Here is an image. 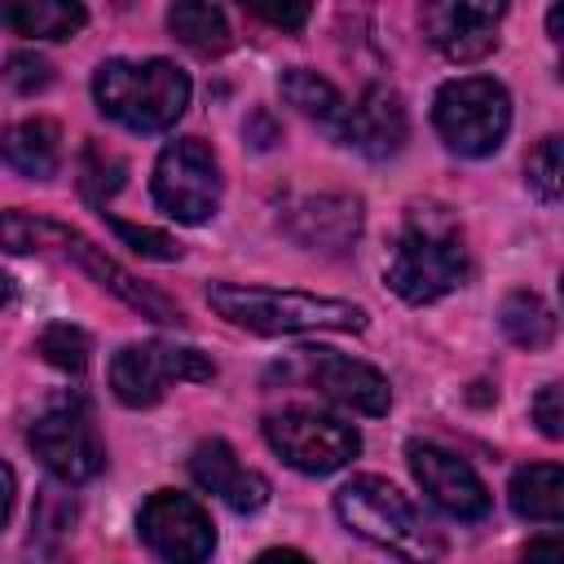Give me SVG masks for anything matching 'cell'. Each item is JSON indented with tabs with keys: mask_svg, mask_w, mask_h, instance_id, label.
I'll use <instances>...</instances> for the list:
<instances>
[{
	"mask_svg": "<svg viewBox=\"0 0 564 564\" xmlns=\"http://www.w3.org/2000/svg\"><path fill=\"white\" fill-rule=\"evenodd\" d=\"M0 247L4 251H13V256H31V251H57V256H66V260H75L84 273H93L106 291H115L128 308H137L141 317H150V322H185L181 317V308L163 295V291H154V286H145V282H137L123 264H115L101 247H93L79 229H70V225H62V220H53V216H31V212H0Z\"/></svg>",
	"mask_w": 564,
	"mask_h": 564,
	"instance_id": "cell-1",
	"label": "cell"
},
{
	"mask_svg": "<svg viewBox=\"0 0 564 564\" xmlns=\"http://www.w3.org/2000/svg\"><path fill=\"white\" fill-rule=\"evenodd\" d=\"M467 273H471V260H467L458 225L436 207H414L397 234L383 282L405 304H432V300L458 291L467 282Z\"/></svg>",
	"mask_w": 564,
	"mask_h": 564,
	"instance_id": "cell-2",
	"label": "cell"
},
{
	"mask_svg": "<svg viewBox=\"0 0 564 564\" xmlns=\"http://www.w3.org/2000/svg\"><path fill=\"white\" fill-rule=\"evenodd\" d=\"M207 304L256 335H304V330H366V308L335 295H308V291H273V286H238V282H212Z\"/></svg>",
	"mask_w": 564,
	"mask_h": 564,
	"instance_id": "cell-3",
	"label": "cell"
},
{
	"mask_svg": "<svg viewBox=\"0 0 564 564\" xmlns=\"http://www.w3.org/2000/svg\"><path fill=\"white\" fill-rule=\"evenodd\" d=\"M335 516L344 520V529H352L370 546L397 555L401 564H436L441 560V533L383 476H352L348 485H339Z\"/></svg>",
	"mask_w": 564,
	"mask_h": 564,
	"instance_id": "cell-4",
	"label": "cell"
},
{
	"mask_svg": "<svg viewBox=\"0 0 564 564\" xmlns=\"http://www.w3.org/2000/svg\"><path fill=\"white\" fill-rule=\"evenodd\" d=\"M93 97L106 119L132 132H163L189 106V75L167 57H150V62L110 57L93 75Z\"/></svg>",
	"mask_w": 564,
	"mask_h": 564,
	"instance_id": "cell-5",
	"label": "cell"
},
{
	"mask_svg": "<svg viewBox=\"0 0 564 564\" xmlns=\"http://www.w3.org/2000/svg\"><path fill=\"white\" fill-rule=\"evenodd\" d=\"M432 123L441 141L463 159L494 154L511 132V97L489 75H458L436 88Z\"/></svg>",
	"mask_w": 564,
	"mask_h": 564,
	"instance_id": "cell-6",
	"label": "cell"
},
{
	"mask_svg": "<svg viewBox=\"0 0 564 564\" xmlns=\"http://www.w3.org/2000/svg\"><path fill=\"white\" fill-rule=\"evenodd\" d=\"M26 445L66 485H84V480H93L106 467V445L97 436V423L88 414V401L84 397H70V392L57 397V401H48L35 414V423L26 432Z\"/></svg>",
	"mask_w": 564,
	"mask_h": 564,
	"instance_id": "cell-7",
	"label": "cell"
},
{
	"mask_svg": "<svg viewBox=\"0 0 564 564\" xmlns=\"http://www.w3.org/2000/svg\"><path fill=\"white\" fill-rule=\"evenodd\" d=\"M264 441L286 467H295L304 476H330V471L348 467L361 449V436H357L352 423H344L335 414H322V410H304V405L269 414L264 419Z\"/></svg>",
	"mask_w": 564,
	"mask_h": 564,
	"instance_id": "cell-8",
	"label": "cell"
},
{
	"mask_svg": "<svg viewBox=\"0 0 564 564\" xmlns=\"http://www.w3.org/2000/svg\"><path fill=\"white\" fill-rule=\"evenodd\" d=\"M150 189H154V203L172 220L203 225L220 207V163H216V154L198 137L167 141L159 150V159H154Z\"/></svg>",
	"mask_w": 564,
	"mask_h": 564,
	"instance_id": "cell-9",
	"label": "cell"
},
{
	"mask_svg": "<svg viewBox=\"0 0 564 564\" xmlns=\"http://www.w3.org/2000/svg\"><path fill=\"white\" fill-rule=\"evenodd\" d=\"M212 375H216V366L198 348H181V344H163V339L123 344L110 357V392L132 410L154 405L167 392V383H203Z\"/></svg>",
	"mask_w": 564,
	"mask_h": 564,
	"instance_id": "cell-10",
	"label": "cell"
},
{
	"mask_svg": "<svg viewBox=\"0 0 564 564\" xmlns=\"http://www.w3.org/2000/svg\"><path fill=\"white\" fill-rule=\"evenodd\" d=\"M137 529H141V542L163 564H207L216 551V529L207 511L189 494H176V489H154L141 502Z\"/></svg>",
	"mask_w": 564,
	"mask_h": 564,
	"instance_id": "cell-11",
	"label": "cell"
},
{
	"mask_svg": "<svg viewBox=\"0 0 564 564\" xmlns=\"http://www.w3.org/2000/svg\"><path fill=\"white\" fill-rule=\"evenodd\" d=\"M405 458H410V471H414L419 489L445 516H454V520H480V516H489V489L471 471V463H463L458 454H449L441 445H427V441H410L405 445Z\"/></svg>",
	"mask_w": 564,
	"mask_h": 564,
	"instance_id": "cell-12",
	"label": "cell"
},
{
	"mask_svg": "<svg viewBox=\"0 0 564 564\" xmlns=\"http://www.w3.org/2000/svg\"><path fill=\"white\" fill-rule=\"evenodd\" d=\"M300 366H304V379L322 397H330V401H339L357 414L375 419V414H388V405H392L388 379L375 366H366V361H357L339 348H300Z\"/></svg>",
	"mask_w": 564,
	"mask_h": 564,
	"instance_id": "cell-13",
	"label": "cell"
},
{
	"mask_svg": "<svg viewBox=\"0 0 564 564\" xmlns=\"http://www.w3.org/2000/svg\"><path fill=\"white\" fill-rule=\"evenodd\" d=\"M502 4H471V0H441L423 4V31L449 62H480L498 44Z\"/></svg>",
	"mask_w": 564,
	"mask_h": 564,
	"instance_id": "cell-14",
	"label": "cell"
},
{
	"mask_svg": "<svg viewBox=\"0 0 564 564\" xmlns=\"http://www.w3.org/2000/svg\"><path fill=\"white\" fill-rule=\"evenodd\" d=\"M286 234L326 256H348L361 238V198L352 194H308L286 207Z\"/></svg>",
	"mask_w": 564,
	"mask_h": 564,
	"instance_id": "cell-15",
	"label": "cell"
},
{
	"mask_svg": "<svg viewBox=\"0 0 564 564\" xmlns=\"http://www.w3.org/2000/svg\"><path fill=\"white\" fill-rule=\"evenodd\" d=\"M410 137V119H405V106L401 97L388 88V84H370L344 115V128H339V141L361 150L366 159H388L405 145Z\"/></svg>",
	"mask_w": 564,
	"mask_h": 564,
	"instance_id": "cell-16",
	"label": "cell"
},
{
	"mask_svg": "<svg viewBox=\"0 0 564 564\" xmlns=\"http://www.w3.org/2000/svg\"><path fill=\"white\" fill-rule=\"evenodd\" d=\"M189 476H194L198 489L216 494L225 507H234V511H242V516H247V511H260V507L269 502V480H264L260 471L242 467L238 454H234V445L220 441V436L194 445V454H189Z\"/></svg>",
	"mask_w": 564,
	"mask_h": 564,
	"instance_id": "cell-17",
	"label": "cell"
},
{
	"mask_svg": "<svg viewBox=\"0 0 564 564\" xmlns=\"http://www.w3.org/2000/svg\"><path fill=\"white\" fill-rule=\"evenodd\" d=\"M0 163L26 181H48L62 167V132L53 119H18L0 132Z\"/></svg>",
	"mask_w": 564,
	"mask_h": 564,
	"instance_id": "cell-18",
	"label": "cell"
},
{
	"mask_svg": "<svg viewBox=\"0 0 564 564\" xmlns=\"http://www.w3.org/2000/svg\"><path fill=\"white\" fill-rule=\"evenodd\" d=\"M511 511L520 520L538 524H560L564 520V467L560 463H529L511 476L507 485Z\"/></svg>",
	"mask_w": 564,
	"mask_h": 564,
	"instance_id": "cell-19",
	"label": "cell"
},
{
	"mask_svg": "<svg viewBox=\"0 0 564 564\" xmlns=\"http://www.w3.org/2000/svg\"><path fill=\"white\" fill-rule=\"evenodd\" d=\"M0 22L31 40H70L75 31H84L88 13L84 4H66V0H9L0 4Z\"/></svg>",
	"mask_w": 564,
	"mask_h": 564,
	"instance_id": "cell-20",
	"label": "cell"
},
{
	"mask_svg": "<svg viewBox=\"0 0 564 564\" xmlns=\"http://www.w3.org/2000/svg\"><path fill=\"white\" fill-rule=\"evenodd\" d=\"M278 88H282V97H286L300 115L317 119L322 128H330V132L339 137L348 106H344V97L335 93V84H330L326 75H317V70H308V66H291V70H282Z\"/></svg>",
	"mask_w": 564,
	"mask_h": 564,
	"instance_id": "cell-21",
	"label": "cell"
},
{
	"mask_svg": "<svg viewBox=\"0 0 564 564\" xmlns=\"http://www.w3.org/2000/svg\"><path fill=\"white\" fill-rule=\"evenodd\" d=\"M498 326L516 348H529V352L555 339V313L538 291H511L498 308Z\"/></svg>",
	"mask_w": 564,
	"mask_h": 564,
	"instance_id": "cell-22",
	"label": "cell"
},
{
	"mask_svg": "<svg viewBox=\"0 0 564 564\" xmlns=\"http://www.w3.org/2000/svg\"><path fill=\"white\" fill-rule=\"evenodd\" d=\"M167 26H172V35L185 48H194L203 57H216V53H225L234 44L229 22H225V9H216V4H198V0L172 4L167 9Z\"/></svg>",
	"mask_w": 564,
	"mask_h": 564,
	"instance_id": "cell-23",
	"label": "cell"
},
{
	"mask_svg": "<svg viewBox=\"0 0 564 564\" xmlns=\"http://www.w3.org/2000/svg\"><path fill=\"white\" fill-rule=\"evenodd\" d=\"M40 352H44V361H53L57 370H66V375H79L84 366H88V335L79 330V326H70V322H53V326H44V335H40Z\"/></svg>",
	"mask_w": 564,
	"mask_h": 564,
	"instance_id": "cell-24",
	"label": "cell"
},
{
	"mask_svg": "<svg viewBox=\"0 0 564 564\" xmlns=\"http://www.w3.org/2000/svg\"><path fill=\"white\" fill-rule=\"evenodd\" d=\"M524 181L542 203H555L564 189V163H560V137H542L538 150L524 163Z\"/></svg>",
	"mask_w": 564,
	"mask_h": 564,
	"instance_id": "cell-25",
	"label": "cell"
},
{
	"mask_svg": "<svg viewBox=\"0 0 564 564\" xmlns=\"http://www.w3.org/2000/svg\"><path fill=\"white\" fill-rule=\"evenodd\" d=\"M123 185V159L115 150H101V145H88L84 150V194L93 207H106V198Z\"/></svg>",
	"mask_w": 564,
	"mask_h": 564,
	"instance_id": "cell-26",
	"label": "cell"
},
{
	"mask_svg": "<svg viewBox=\"0 0 564 564\" xmlns=\"http://www.w3.org/2000/svg\"><path fill=\"white\" fill-rule=\"evenodd\" d=\"M101 216L110 220V229H115L137 256H145V260H181V242H176V238H167V234H159V229H141V225L115 220L110 212H101Z\"/></svg>",
	"mask_w": 564,
	"mask_h": 564,
	"instance_id": "cell-27",
	"label": "cell"
},
{
	"mask_svg": "<svg viewBox=\"0 0 564 564\" xmlns=\"http://www.w3.org/2000/svg\"><path fill=\"white\" fill-rule=\"evenodd\" d=\"M4 79H9L18 93H40V88L53 84V66H48L44 57H35V53H13V57L4 62Z\"/></svg>",
	"mask_w": 564,
	"mask_h": 564,
	"instance_id": "cell-28",
	"label": "cell"
},
{
	"mask_svg": "<svg viewBox=\"0 0 564 564\" xmlns=\"http://www.w3.org/2000/svg\"><path fill=\"white\" fill-rule=\"evenodd\" d=\"M533 419H538V427L551 436V441H560L564 436V410H560V383H542L538 388V397H533Z\"/></svg>",
	"mask_w": 564,
	"mask_h": 564,
	"instance_id": "cell-29",
	"label": "cell"
},
{
	"mask_svg": "<svg viewBox=\"0 0 564 564\" xmlns=\"http://www.w3.org/2000/svg\"><path fill=\"white\" fill-rule=\"evenodd\" d=\"M251 13L273 26H286V31H300L308 22V4H251Z\"/></svg>",
	"mask_w": 564,
	"mask_h": 564,
	"instance_id": "cell-30",
	"label": "cell"
},
{
	"mask_svg": "<svg viewBox=\"0 0 564 564\" xmlns=\"http://www.w3.org/2000/svg\"><path fill=\"white\" fill-rule=\"evenodd\" d=\"M520 560H524V564H564V542H560L555 533H551V538H533Z\"/></svg>",
	"mask_w": 564,
	"mask_h": 564,
	"instance_id": "cell-31",
	"label": "cell"
},
{
	"mask_svg": "<svg viewBox=\"0 0 564 564\" xmlns=\"http://www.w3.org/2000/svg\"><path fill=\"white\" fill-rule=\"evenodd\" d=\"M13 494H18L13 467H9V463H0V529L9 524V511H13Z\"/></svg>",
	"mask_w": 564,
	"mask_h": 564,
	"instance_id": "cell-32",
	"label": "cell"
},
{
	"mask_svg": "<svg viewBox=\"0 0 564 564\" xmlns=\"http://www.w3.org/2000/svg\"><path fill=\"white\" fill-rule=\"evenodd\" d=\"M251 564H313V560L300 555V551H291V546H269V551H260Z\"/></svg>",
	"mask_w": 564,
	"mask_h": 564,
	"instance_id": "cell-33",
	"label": "cell"
},
{
	"mask_svg": "<svg viewBox=\"0 0 564 564\" xmlns=\"http://www.w3.org/2000/svg\"><path fill=\"white\" fill-rule=\"evenodd\" d=\"M13 304V278L9 273H0V313Z\"/></svg>",
	"mask_w": 564,
	"mask_h": 564,
	"instance_id": "cell-34",
	"label": "cell"
},
{
	"mask_svg": "<svg viewBox=\"0 0 564 564\" xmlns=\"http://www.w3.org/2000/svg\"><path fill=\"white\" fill-rule=\"evenodd\" d=\"M560 18H564V9L555 4V9L546 13V31H551V40H560Z\"/></svg>",
	"mask_w": 564,
	"mask_h": 564,
	"instance_id": "cell-35",
	"label": "cell"
}]
</instances>
